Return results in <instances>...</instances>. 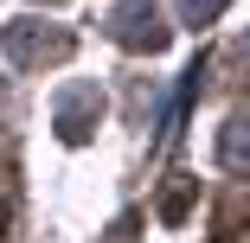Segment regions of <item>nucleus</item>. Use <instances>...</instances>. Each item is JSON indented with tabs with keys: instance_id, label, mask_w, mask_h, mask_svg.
<instances>
[{
	"instance_id": "1",
	"label": "nucleus",
	"mask_w": 250,
	"mask_h": 243,
	"mask_svg": "<svg viewBox=\"0 0 250 243\" xmlns=\"http://www.w3.org/2000/svg\"><path fill=\"white\" fill-rule=\"evenodd\" d=\"M109 26H116V38H122V45H135V52H141V45H147V52H161V45H167V26H161V13L147 7V0H128V7H116V13H109Z\"/></svg>"
},
{
	"instance_id": "2",
	"label": "nucleus",
	"mask_w": 250,
	"mask_h": 243,
	"mask_svg": "<svg viewBox=\"0 0 250 243\" xmlns=\"http://www.w3.org/2000/svg\"><path fill=\"white\" fill-rule=\"evenodd\" d=\"M180 13H186L192 26H206V19H218V13H225V0H180Z\"/></svg>"
},
{
	"instance_id": "3",
	"label": "nucleus",
	"mask_w": 250,
	"mask_h": 243,
	"mask_svg": "<svg viewBox=\"0 0 250 243\" xmlns=\"http://www.w3.org/2000/svg\"><path fill=\"white\" fill-rule=\"evenodd\" d=\"M237 58H244V64H250V32H244V38H237Z\"/></svg>"
}]
</instances>
